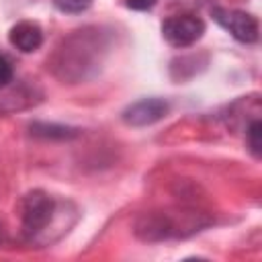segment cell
<instances>
[{"instance_id":"5b68a950","label":"cell","mask_w":262,"mask_h":262,"mask_svg":"<svg viewBox=\"0 0 262 262\" xmlns=\"http://www.w3.org/2000/svg\"><path fill=\"white\" fill-rule=\"evenodd\" d=\"M8 41L23 53H33L41 47L43 43V31L37 23L33 20H20L16 23L10 33H8Z\"/></svg>"},{"instance_id":"ba28073f","label":"cell","mask_w":262,"mask_h":262,"mask_svg":"<svg viewBox=\"0 0 262 262\" xmlns=\"http://www.w3.org/2000/svg\"><path fill=\"white\" fill-rule=\"evenodd\" d=\"M55 8L61 10V12H68V14H78V12H84L92 0H53Z\"/></svg>"},{"instance_id":"30bf717a","label":"cell","mask_w":262,"mask_h":262,"mask_svg":"<svg viewBox=\"0 0 262 262\" xmlns=\"http://www.w3.org/2000/svg\"><path fill=\"white\" fill-rule=\"evenodd\" d=\"M158 0H125V6L131 10H149Z\"/></svg>"},{"instance_id":"3957f363","label":"cell","mask_w":262,"mask_h":262,"mask_svg":"<svg viewBox=\"0 0 262 262\" xmlns=\"http://www.w3.org/2000/svg\"><path fill=\"white\" fill-rule=\"evenodd\" d=\"M205 33V23L194 14H174L164 20L162 35L174 47H188Z\"/></svg>"},{"instance_id":"8992f818","label":"cell","mask_w":262,"mask_h":262,"mask_svg":"<svg viewBox=\"0 0 262 262\" xmlns=\"http://www.w3.org/2000/svg\"><path fill=\"white\" fill-rule=\"evenodd\" d=\"M31 131L35 135H41V137H57V139H68V137H74L76 131L70 129V127H63V125H47V123H35L31 125Z\"/></svg>"},{"instance_id":"7a4b0ae2","label":"cell","mask_w":262,"mask_h":262,"mask_svg":"<svg viewBox=\"0 0 262 262\" xmlns=\"http://www.w3.org/2000/svg\"><path fill=\"white\" fill-rule=\"evenodd\" d=\"M213 18L239 43H256L260 37L258 18L246 10L217 6V8H213Z\"/></svg>"},{"instance_id":"277c9868","label":"cell","mask_w":262,"mask_h":262,"mask_svg":"<svg viewBox=\"0 0 262 262\" xmlns=\"http://www.w3.org/2000/svg\"><path fill=\"white\" fill-rule=\"evenodd\" d=\"M168 113V102L162 98H143L137 100L133 104H129L123 111V121L131 127H145L151 125L156 121H160L162 117H166Z\"/></svg>"},{"instance_id":"8fae6325","label":"cell","mask_w":262,"mask_h":262,"mask_svg":"<svg viewBox=\"0 0 262 262\" xmlns=\"http://www.w3.org/2000/svg\"><path fill=\"white\" fill-rule=\"evenodd\" d=\"M0 233H2V227H0Z\"/></svg>"},{"instance_id":"6da1fadb","label":"cell","mask_w":262,"mask_h":262,"mask_svg":"<svg viewBox=\"0 0 262 262\" xmlns=\"http://www.w3.org/2000/svg\"><path fill=\"white\" fill-rule=\"evenodd\" d=\"M53 209H55V203L47 192L43 190L27 192L20 203V221H23L25 233L35 235L43 231L53 217Z\"/></svg>"},{"instance_id":"52a82bcc","label":"cell","mask_w":262,"mask_h":262,"mask_svg":"<svg viewBox=\"0 0 262 262\" xmlns=\"http://www.w3.org/2000/svg\"><path fill=\"white\" fill-rule=\"evenodd\" d=\"M246 133H248V143H250L252 154L256 158H260V154H262V123L258 119H254Z\"/></svg>"},{"instance_id":"9c48e42d","label":"cell","mask_w":262,"mask_h":262,"mask_svg":"<svg viewBox=\"0 0 262 262\" xmlns=\"http://www.w3.org/2000/svg\"><path fill=\"white\" fill-rule=\"evenodd\" d=\"M12 76H14V72H12V63L0 53V88L8 86V84L12 82Z\"/></svg>"}]
</instances>
